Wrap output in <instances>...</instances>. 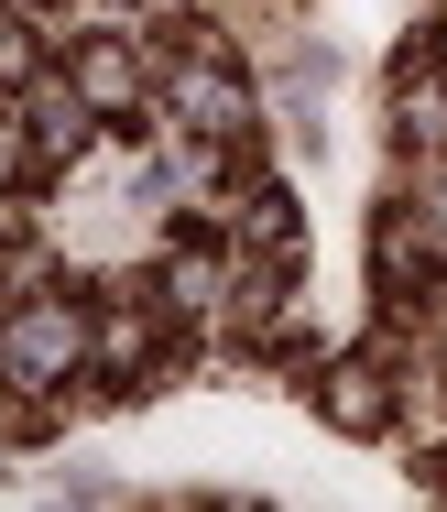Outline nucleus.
Here are the masks:
<instances>
[{"label":"nucleus","instance_id":"obj_1","mask_svg":"<svg viewBox=\"0 0 447 512\" xmlns=\"http://www.w3.org/2000/svg\"><path fill=\"white\" fill-rule=\"evenodd\" d=\"M77 360H99V327L66 306V295H11V306H0V382L55 393Z\"/></svg>","mask_w":447,"mask_h":512},{"label":"nucleus","instance_id":"obj_2","mask_svg":"<svg viewBox=\"0 0 447 512\" xmlns=\"http://www.w3.org/2000/svg\"><path fill=\"white\" fill-rule=\"evenodd\" d=\"M88 131H99V109L77 99V77H33V88H22V153H33V175L77 164Z\"/></svg>","mask_w":447,"mask_h":512},{"label":"nucleus","instance_id":"obj_3","mask_svg":"<svg viewBox=\"0 0 447 512\" xmlns=\"http://www.w3.org/2000/svg\"><path fill=\"white\" fill-rule=\"evenodd\" d=\"M66 77H77V99L99 109V120H120V131L142 120V55H131L120 33H88V44L66 55Z\"/></svg>","mask_w":447,"mask_h":512},{"label":"nucleus","instance_id":"obj_4","mask_svg":"<svg viewBox=\"0 0 447 512\" xmlns=\"http://www.w3.org/2000/svg\"><path fill=\"white\" fill-rule=\"evenodd\" d=\"M317 404H328L338 436H382L393 425V382H382V360H338L328 382H317Z\"/></svg>","mask_w":447,"mask_h":512},{"label":"nucleus","instance_id":"obj_5","mask_svg":"<svg viewBox=\"0 0 447 512\" xmlns=\"http://www.w3.org/2000/svg\"><path fill=\"white\" fill-rule=\"evenodd\" d=\"M404 142H447V55L437 44H404Z\"/></svg>","mask_w":447,"mask_h":512},{"label":"nucleus","instance_id":"obj_6","mask_svg":"<svg viewBox=\"0 0 447 512\" xmlns=\"http://www.w3.org/2000/svg\"><path fill=\"white\" fill-rule=\"evenodd\" d=\"M44 77V44H33V22H0V88H33Z\"/></svg>","mask_w":447,"mask_h":512}]
</instances>
